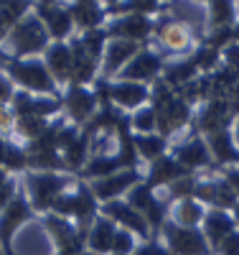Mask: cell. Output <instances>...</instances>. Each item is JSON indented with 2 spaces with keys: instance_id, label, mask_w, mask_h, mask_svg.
Here are the masks:
<instances>
[{
  "instance_id": "cell-1",
  "label": "cell",
  "mask_w": 239,
  "mask_h": 255,
  "mask_svg": "<svg viewBox=\"0 0 239 255\" xmlns=\"http://www.w3.org/2000/svg\"><path fill=\"white\" fill-rule=\"evenodd\" d=\"M49 215H56V217H64V220L74 222L77 230L86 238L89 230H92V225L99 217V202L92 194L89 181H79L77 179V184L56 199V204H54V209L49 212Z\"/></svg>"
},
{
  "instance_id": "cell-2",
  "label": "cell",
  "mask_w": 239,
  "mask_h": 255,
  "mask_svg": "<svg viewBox=\"0 0 239 255\" xmlns=\"http://www.w3.org/2000/svg\"><path fill=\"white\" fill-rule=\"evenodd\" d=\"M0 72L23 92H31V95H38V97H61V87L54 82L43 56H38V59H10L8 64L0 67Z\"/></svg>"
},
{
  "instance_id": "cell-3",
  "label": "cell",
  "mask_w": 239,
  "mask_h": 255,
  "mask_svg": "<svg viewBox=\"0 0 239 255\" xmlns=\"http://www.w3.org/2000/svg\"><path fill=\"white\" fill-rule=\"evenodd\" d=\"M49 46H51V38L46 28H43V23L33 15V10L3 41V49L10 59H38L46 54Z\"/></svg>"
},
{
  "instance_id": "cell-4",
  "label": "cell",
  "mask_w": 239,
  "mask_h": 255,
  "mask_svg": "<svg viewBox=\"0 0 239 255\" xmlns=\"http://www.w3.org/2000/svg\"><path fill=\"white\" fill-rule=\"evenodd\" d=\"M23 179H26V189H28V202L38 217L49 215L56 199L77 184V176H69V174H33V171H28V174H23Z\"/></svg>"
},
{
  "instance_id": "cell-5",
  "label": "cell",
  "mask_w": 239,
  "mask_h": 255,
  "mask_svg": "<svg viewBox=\"0 0 239 255\" xmlns=\"http://www.w3.org/2000/svg\"><path fill=\"white\" fill-rule=\"evenodd\" d=\"M125 199L145 217L150 232H153V238L160 240V230H163V225H165L168 217H170V204H168V199H160V197L156 194V189H150L145 181H140L135 189H130V194H127Z\"/></svg>"
},
{
  "instance_id": "cell-6",
  "label": "cell",
  "mask_w": 239,
  "mask_h": 255,
  "mask_svg": "<svg viewBox=\"0 0 239 255\" xmlns=\"http://www.w3.org/2000/svg\"><path fill=\"white\" fill-rule=\"evenodd\" d=\"M160 243L173 255H214L199 227H181L170 220L160 230Z\"/></svg>"
},
{
  "instance_id": "cell-7",
  "label": "cell",
  "mask_w": 239,
  "mask_h": 255,
  "mask_svg": "<svg viewBox=\"0 0 239 255\" xmlns=\"http://www.w3.org/2000/svg\"><path fill=\"white\" fill-rule=\"evenodd\" d=\"M38 215L33 212L28 197L23 194V191H18L15 199L0 212V248H3V255H15L13 250V238H15V232L23 227L26 222L36 220Z\"/></svg>"
},
{
  "instance_id": "cell-8",
  "label": "cell",
  "mask_w": 239,
  "mask_h": 255,
  "mask_svg": "<svg viewBox=\"0 0 239 255\" xmlns=\"http://www.w3.org/2000/svg\"><path fill=\"white\" fill-rule=\"evenodd\" d=\"M33 15L43 23L51 44H61V41H69L74 36V20H72L69 5L43 0V3H33Z\"/></svg>"
},
{
  "instance_id": "cell-9",
  "label": "cell",
  "mask_w": 239,
  "mask_h": 255,
  "mask_svg": "<svg viewBox=\"0 0 239 255\" xmlns=\"http://www.w3.org/2000/svg\"><path fill=\"white\" fill-rule=\"evenodd\" d=\"M97 110H99V105H97V97H94L92 87H77V84H69V87L61 92V115L69 123L84 128L94 118Z\"/></svg>"
},
{
  "instance_id": "cell-10",
  "label": "cell",
  "mask_w": 239,
  "mask_h": 255,
  "mask_svg": "<svg viewBox=\"0 0 239 255\" xmlns=\"http://www.w3.org/2000/svg\"><path fill=\"white\" fill-rule=\"evenodd\" d=\"M163 67H165V61H163V54L156 51V49H150L148 44L133 56V61L127 64V67L117 74V79H125V82H138V84H153L160 79L163 74Z\"/></svg>"
},
{
  "instance_id": "cell-11",
  "label": "cell",
  "mask_w": 239,
  "mask_h": 255,
  "mask_svg": "<svg viewBox=\"0 0 239 255\" xmlns=\"http://www.w3.org/2000/svg\"><path fill=\"white\" fill-rule=\"evenodd\" d=\"M38 220H41V225L46 227V232L51 235L56 255H79L86 248V238L77 230L74 222L64 220V217H56V215H43Z\"/></svg>"
},
{
  "instance_id": "cell-12",
  "label": "cell",
  "mask_w": 239,
  "mask_h": 255,
  "mask_svg": "<svg viewBox=\"0 0 239 255\" xmlns=\"http://www.w3.org/2000/svg\"><path fill=\"white\" fill-rule=\"evenodd\" d=\"M140 181H143V171H140V168H122V171H117L112 176L89 181V189H92V194L97 197V202L102 207L107 202L125 199L130 194V189H135Z\"/></svg>"
},
{
  "instance_id": "cell-13",
  "label": "cell",
  "mask_w": 239,
  "mask_h": 255,
  "mask_svg": "<svg viewBox=\"0 0 239 255\" xmlns=\"http://www.w3.org/2000/svg\"><path fill=\"white\" fill-rule=\"evenodd\" d=\"M107 36L110 41H130V44H140L145 46L156 31V18H145V15H122L107 20Z\"/></svg>"
},
{
  "instance_id": "cell-14",
  "label": "cell",
  "mask_w": 239,
  "mask_h": 255,
  "mask_svg": "<svg viewBox=\"0 0 239 255\" xmlns=\"http://www.w3.org/2000/svg\"><path fill=\"white\" fill-rule=\"evenodd\" d=\"M99 215L104 217H110L120 230H130L133 235L140 240V243H148V240H153V232H150L145 217L140 215V212L130 204L127 199H115V202H107L99 207Z\"/></svg>"
},
{
  "instance_id": "cell-15",
  "label": "cell",
  "mask_w": 239,
  "mask_h": 255,
  "mask_svg": "<svg viewBox=\"0 0 239 255\" xmlns=\"http://www.w3.org/2000/svg\"><path fill=\"white\" fill-rule=\"evenodd\" d=\"M156 44L160 46V54H183L191 49V28L183 20H173V18H158L156 20V31H153Z\"/></svg>"
},
{
  "instance_id": "cell-16",
  "label": "cell",
  "mask_w": 239,
  "mask_h": 255,
  "mask_svg": "<svg viewBox=\"0 0 239 255\" xmlns=\"http://www.w3.org/2000/svg\"><path fill=\"white\" fill-rule=\"evenodd\" d=\"M110 100L117 110L122 113H135L150 102V87L138 82H125V79H112L110 82Z\"/></svg>"
},
{
  "instance_id": "cell-17",
  "label": "cell",
  "mask_w": 239,
  "mask_h": 255,
  "mask_svg": "<svg viewBox=\"0 0 239 255\" xmlns=\"http://www.w3.org/2000/svg\"><path fill=\"white\" fill-rule=\"evenodd\" d=\"M234 110H232V102L229 97H219V100H209L199 118H196V130L204 135H214L219 130H229V123L234 120Z\"/></svg>"
},
{
  "instance_id": "cell-18",
  "label": "cell",
  "mask_w": 239,
  "mask_h": 255,
  "mask_svg": "<svg viewBox=\"0 0 239 255\" xmlns=\"http://www.w3.org/2000/svg\"><path fill=\"white\" fill-rule=\"evenodd\" d=\"M170 156L176 158L186 171H191V174H196L199 168L211 166V151L206 145V138H201V135H191L188 140L173 145Z\"/></svg>"
},
{
  "instance_id": "cell-19",
  "label": "cell",
  "mask_w": 239,
  "mask_h": 255,
  "mask_svg": "<svg viewBox=\"0 0 239 255\" xmlns=\"http://www.w3.org/2000/svg\"><path fill=\"white\" fill-rule=\"evenodd\" d=\"M69 49H72V59H74V69H72V84L77 87H92V84L99 79L102 72V61L92 59L84 51L81 41L77 38V33L69 38Z\"/></svg>"
},
{
  "instance_id": "cell-20",
  "label": "cell",
  "mask_w": 239,
  "mask_h": 255,
  "mask_svg": "<svg viewBox=\"0 0 239 255\" xmlns=\"http://www.w3.org/2000/svg\"><path fill=\"white\" fill-rule=\"evenodd\" d=\"M143 46L140 44H130V41H110L104 49V56H102V72L99 77L104 79H117V74L127 67L130 61H133V56L140 51Z\"/></svg>"
},
{
  "instance_id": "cell-21",
  "label": "cell",
  "mask_w": 239,
  "mask_h": 255,
  "mask_svg": "<svg viewBox=\"0 0 239 255\" xmlns=\"http://www.w3.org/2000/svg\"><path fill=\"white\" fill-rule=\"evenodd\" d=\"M69 13H72L77 33L104 28L107 20H110V18H107V10H104V3H97V0H79V3H69Z\"/></svg>"
},
{
  "instance_id": "cell-22",
  "label": "cell",
  "mask_w": 239,
  "mask_h": 255,
  "mask_svg": "<svg viewBox=\"0 0 239 255\" xmlns=\"http://www.w3.org/2000/svg\"><path fill=\"white\" fill-rule=\"evenodd\" d=\"M43 61L54 77V82L61 87V92L72 84V69H74V59H72V49L69 41H61V44H51L43 54Z\"/></svg>"
},
{
  "instance_id": "cell-23",
  "label": "cell",
  "mask_w": 239,
  "mask_h": 255,
  "mask_svg": "<svg viewBox=\"0 0 239 255\" xmlns=\"http://www.w3.org/2000/svg\"><path fill=\"white\" fill-rule=\"evenodd\" d=\"M191 171H186V168L173 158L170 153H165V156H160L158 161H153V163H148V171L143 174V181L150 186V189H160V186H170L173 181H178V179H183V176H188Z\"/></svg>"
},
{
  "instance_id": "cell-24",
  "label": "cell",
  "mask_w": 239,
  "mask_h": 255,
  "mask_svg": "<svg viewBox=\"0 0 239 255\" xmlns=\"http://www.w3.org/2000/svg\"><path fill=\"white\" fill-rule=\"evenodd\" d=\"M234 230H237V222L224 209H209L204 222H201V232H204V238H206V243L214 253L224 243V238H229Z\"/></svg>"
},
{
  "instance_id": "cell-25",
  "label": "cell",
  "mask_w": 239,
  "mask_h": 255,
  "mask_svg": "<svg viewBox=\"0 0 239 255\" xmlns=\"http://www.w3.org/2000/svg\"><path fill=\"white\" fill-rule=\"evenodd\" d=\"M61 158H64V166H67V174L69 176H79V171L92 158V135L86 130H81L79 138L61 151Z\"/></svg>"
},
{
  "instance_id": "cell-26",
  "label": "cell",
  "mask_w": 239,
  "mask_h": 255,
  "mask_svg": "<svg viewBox=\"0 0 239 255\" xmlns=\"http://www.w3.org/2000/svg\"><path fill=\"white\" fill-rule=\"evenodd\" d=\"M117 230H120V227H117L110 217L99 215L97 222H94L92 230H89V235H86V250H92V253H97V255H110Z\"/></svg>"
},
{
  "instance_id": "cell-27",
  "label": "cell",
  "mask_w": 239,
  "mask_h": 255,
  "mask_svg": "<svg viewBox=\"0 0 239 255\" xmlns=\"http://www.w3.org/2000/svg\"><path fill=\"white\" fill-rule=\"evenodd\" d=\"M122 171V166L117 161L115 153H94L89 158V163H86L81 171H79V181H97V179H104V176H112Z\"/></svg>"
},
{
  "instance_id": "cell-28",
  "label": "cell",
  "mask_w": 239,
  "mask_h": 255,
  "mask_svg": "<svg viewBox=\"0 0 239 255\" xmlns=\"http://www.w3.org/2000/svg\"><path fill=\"white\" fill-rule=\"evenodd\" d=\"M204 217H206L204 204L191 197V199L173 202V204H170V217H168V220L176 222V225H181V227H199V225L204 222Z\"/></svg>"
},
{
  "instance_id": "cell-29",
  "label": "cell",
  "mask_w": 239,
  "mask_h": 255,
  "mask_svg": "<svg viewBox=\"0 0 239 255\" xmlns=\"http://www.w3.org/2000/svg\"><path fill=\"white\" fill-rule=\"evenodd\" d=\"M31 10H33V3H28V0H23V3H18V0H5V3H0V44H3V41L8 38V33Z\"/></svg>"
},
{
  "instance_id": "cell-30",
  "label": "cell",
  "mask_w": 239,
  "mask_h": 255,
  "mask_svg": "<svg viewBox=\"0 0 239 255\" xmlns=\"http://www.w3.org/2000/svg\"><path fill=\"white\" fill-rule=\"evenodd\" d=\"M206 145L211 151V158L222 166H232V163H239V151L234 148V140H232V133L229 130H219L214 135H206Z\"/></svg>"
},
{
  "instance_id": "cell-31",
  "label": "cell",
  "mask_w": 239,
  "mask_h": 255,
  "mask_svg": "<svg viewBox=\"0 0 239 255\" xmlns=\"http://www.w3.org/2000/svg\"><path fill=\"white\" fill-rule=\"evenodd\" d=\"M196 77H199V69H196V64H193L191 56L181 59V61H173V64H165L163 74H160V79L168 84V87H173V90H181L183 84L193 82Z\"/></svg>"
},
{
  "instance_id": "cell-32",
  "label": "cell",
  "mask_w": 239,
  "mask_h": 255,
  "mask_svg": "<svg viewBox=\"0 0 239 255\" xmlns=\"http://www.w3.org/2000/svg\"><path fill=\"white\" fill-rule=\"evenodd\" d=\"M49 125H51V120H46V118H36V115H20V118H15V130H13V135L20 140V143H33V140H38L43 133L49 130Z\"/></svg>"
},
{
  "instance_id": "cell-33",
  "label": "cell",
  "mask_w": 239,
  "mask_h": 255,
  "mask_svg": "<svg viewBox=\"0 0 239 255\" xmlns=\"http://www.w3.org/2000/svg\"><path fill=\"white\" fill-rule=\"evenodd\" d=\"M135 148H138V156H140V163H153L158 161L160 156L168 153V140L160 138L158 133H150V135H135Z\"/></svg>"
},
{
  "instance_id": "cell-34",
  "label": "cell",
  "mask_w": 239,
  "mask_h": 255,
  "mask_svg": "<svg viewBox=\"0 0 239 255\" xmlns=\"http://www.w3.org/2000/svg\"><path fill=\"white\" fill-rule=\"evenodd\" d=\"M3 168L15 176V174H28V151L23 143L18 140H8V153H5V163Z\"/></svg>"
},
{
  "instance_id": "cell-35",
  "label": "cell",
  "mask_w": 239,
  "mask_h": 255,
  "mask_svg": "<svg viewBox=\"0 0 239 255\" xmlns=\"http://www.w3.org/2000/svg\"><path fill=\"white\" fill-rule=\"evenodd\" d=\"M77 38L81 41L84 51L89 54L92 59L102 61V56H104V49H107V44H110V36H107V28H97V31L77 33Z\"/></svg>"
},
{
  "instance_id": "cell-36",
  "label": "cell",
  "mask_w": 239,
  "mask_h": 255,
  "mask_svg": "<svg viewBox=\"0 0 239 255\" xmlns=\"http://www.w3.org/2000/svg\"><path fill=\"white\" fill-rule=\"evenodd\" d=\"M130 125H133L135 135H150V133H158V120H156V110L145 105V108L130 113Z\"/></svg>"
},
{
  "instance_id": "cell-37",
  "label": "cell",
  "mask_w": 239,
  "mask_h": 255,
  "mask_svg": "<svg viewBox=\"0 0 239 255\" xmlns=\"http://www.w3.org/2000/svg\"><path fill=\"white\" fill-rule=\"evenodd\" d=\"M191 59H193V64H196V69H199L201 74H214L216 69H219L222 51H216V49H211V46L201 44V46L193 49Z\"/></svg>"
},
{
  "instance_id": "cell-38",
  "label": "cell",
  "mask_w": 239,
  "mask_h": 255,
  "mask_svg": "<svg viewBox=\"0 0 239 255\" xmlns=\"http://www.w3.org/2000/svg\"><path fill=\"white\" fill-rule=\"evenodd\" d=\"M209 26L211 28H227L234 26V3H209Z\"/></svg>"
},
{
  "instance_id": "cell-39",
  "label": "cell",
  "mask_w": 239,
  "mask_h": 255,
  "mask_svg": "<svg viewBox=\"0 0 239 255\" xmlns=\"http://www.w3.org/2000/svg\"><path fill=\"white\" fill-rule=\"evenodd\" d=\"M196 184H199L196 174H188V176H183V179H178V181H173V184L168 186V204L181 202V199H191L193 191H196Z\"/></svg>"
},
{
  "instance_id": "cell-40",
  "label": "cell",
  "mask_w": 239,
  "mask_h": 255,
  "mask_svg": "<svg viewBox=\"0 0 239 255\" xmlns=\"http://www.w3.org/2000/svg\"><path fill=\"white\" fill-rule=\"evenodd\" d=\"M138 245H140L138 238H135L130 230H117L115 243H112V253H110V255H133Z\"/></svg>"
},
{
  "instance_id": "cell-41",
  "label": "cell",
  "mask_w": 239,
  "mask_h": 255,
  "mask_svg": "<svg viewBox=\"0 0 239 255\" xmlns=\"http://www.w3.org/2000/svg\"><path fill=\"white\" fill-rule=\"evenodd\" d=\"M133 255H173V253H170L158 238H153V240H148V243H140Z\"/></svg>"
},
{
  "instance_id": "cell-42",
  "label": "cell",
  "mask_w": 239,
  "mask_h": 255,
  "mask_svg": "<svg viewBox=\"0 0 239 255\" xmlns=\"http://www.w3.org/2000/svg\"><path fill=\"white\" fill-rule=\"evenodd\" d=\"M15 130V115L10 108H5V105H0V135L3 138H10Z\"/></svg>"
},
{
  "instance_id": "cell-43",
  "label": "cell",
  "mask_w": 239,
  "mask_h": 255,
  "mask_svg": "<svg viewBox=\"0 0 239 255\" xmlns=\"http://www.w3.org/2000/svg\"><path fill=\"white\" fill-rule=\"evenodd\" d=\"M18 191H20V189H18V181H15V176H13V179H8L3 186H0V212H3V209H5V207H8L13 199H15V194H18Z\"/></svg>"
},
{
  "instance_id": "cell-44",
  "label": "cell",
  "mask_w": 239,
  "mask_h": 255,
  "mask_svg": "<svg viewBox=\"0 0 239 255\" xmlns=\"http://www.w3.org/2000/svg\"><path fill=\"white\" fill-rule=\"evenodd\" d=\"M15 92H18V87L15 84L0 72V105H5V108H10V102H13V97H15Z\"/></svg>"
},
{
  "instance_id": "cell-45",
  "label": "cell",
  "mask_w": 239,
  "mask_h": 255,
  "mask_svg": "<svg viewBox=\"0 0 239 255\" xmlns=\"http://www.w3.org/2000/svg\"><path fill=\"white\" fill-rule=\"evenodd\" d=\"M219 255H239V230H234L229 238H224V243L216 248Z\"/></svg>"
},
{
  "instance_id": "cell-46",
  "label": "cell",
  "mask_w": 239,
  "mask_h": 255,
  "mask_svg": "<svg viewBox=\"0 0 239 255\" xmlns=\"http://www.w3.org/2000/svg\"><path fill=\"white\" fill-rule=\"evenodd\" d=\"M224 179L232 184V189L237 191V197H239V168H224Z\"/></svg>"
},
{
  "instance_id": "cell-47",
  "label": "cell",
  "mask_w": 239,
  "mask_h": 255,
  "mask_svg": "<svg viewBox=\"0 0 239 255\" xmlns=\"http://www.w3.org/2000/svg\"><path fill=\"white\" fill-rule=\"evenodd\" d=\"M8 140H10V138H3V135H0V168H3V163H5V153H8ZM3 171H5V168H3Z\"/></svg>"
},
{
  "instance_id": "cell-48",
  "label": "cell",
  "mask_w": 239,
  "mask_h": 255,
  "mask_svg": "<svg viewBox=\"0 0 239 255\" xmlns=\"http://www.w3.org/2000/svg\"><path fill=\"white\" fill-rule=\"evenodd\" d=\"M232 217H234V222H237V227H239V204L234 207V215H232Z\"/></svg>"
},
{
  "instance_id": "cell-49",
  "label": "cell",
  "mask_w": 239,
  "mask_h": 255,
  "mask_svg": "<svg viewBox=\"0 0 239 255\" xmlns=\"http://www.w3.org/2000/svg\"><path fill=\"white\" fill-rule=\"evenodd\" d=\"M234 44H239V23L234 26Z\"/></svg>"
},
{
  "instance_id": "cell-50",
  "label": "cell",
  "mask_w": 239,
  "mask_h": 255,
  "mask_svg": "<svg viewBox=\"0 0 239 255\" xmlns=\"http://www.w3.org/2000/svg\"><path fill=\"white\" fill-rule=\"evenodd\" d=\"M79 255H97V253H92V250H86V248H84V250H81Z\"/></svg>"
},
{
  "instance_id": "cell-51",
  "label": "cell",
  "mask_w": 239,
  "mask_h": 255,
  "mask_svg": "<svg viewBox=\"0 0 239 255\" xmlns=\"http://www.w3.org/2000/svg\"><path fill=\"white\" fill-rule=\"evenodd\" d=\"M237 143H239V123H237Z\"/></svg>"
},
{
  "instance_id": "cell-52",
  "label": "cell",
  "mask_w": 239,
  "mask_h": 255,
  "mask_svg": "<svg viewBox=\"0 0 239 255\" xmlns=\"http://www.w3.org/2000/svg\"><path fill=\"white\" fill-rule=\"evenodd\" d=\"M0 255H3V248H0Z\"/></svg>"
}]
</instances>
